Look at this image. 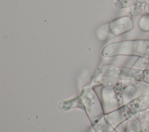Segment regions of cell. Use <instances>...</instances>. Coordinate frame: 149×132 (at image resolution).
Returning a JSON list of instances; mask_svg holds the SVG:
<instances>
[{"label": "cell", "instance_id": "19", "mask_svg": "<svg viewBox=\"0 0 149 132\" xmlns=\"http://www.w3.org/2000/svg\"><path fill=\"white\" fill-rule=\"evenodd\" d=\"M116 132H118V131H116Z\"/></svg>", "mask_w": 149, "mask_h": 132}, {"label": "cell", "instance_id": "12", "mask_svg": "<svg viewBox=\"0 0 149 132\" xmlns=\"http://www.w3.org/2000/svg\"><path fill=\"white\" fill-rule=\"evenodd\" d=\"M142 132H149V109L138 113Z\"/></svg>", "mask_w": 149, "mask_h": 132}, {"label": "cell", "instance_id": "1", "mask_svg": "<svg viewBox=\"0 0 149 132\" xmlns=\"http://www.w3.org/2000/svg\"><path fill=\"white\" fill-rule=\"evenodd\" d=\"M101 54L107 58L117 56L149 57V39H131L112 42L102 49Z\"/></svg>", "mask_w": 149, "mask_h": 132}, {"label": "cell", "instance_id": "4", "mask_svg": "<svg viewBox=\"0 0 149 132\" xmlns=\"http://www.w3.org/2000/svg\"><path fill=\"white\" fill-rule=\"evenodd\" d=\"M134 25V21L132 17L123 16L100 27L97 35L101 41H105L111 36H119L131 31L133 29Z\"/></svg>", "mask_w": 149, "mask_h": 132}, {"label": "cell", "instance_id": "5", "mask_svg": "<svg viewBox=\"0 0 149 132\" xmlns=\"http://www.w3.org/2000/svg\"><path fill=\"white\" fill-rule=\"evenodd\" d=\"M149 94V84L142 81L127 80L122 93L123 105L142 96Z\"/></svg>", "mask_w": 149, "mask_h": 132}, {"label": "cell", "instance_id": "7", "mask_svg": "<svg viewBox=\"0 0 149 132\" xmlns=\"http://www.w3.org/2000/svg\"><path fill=\"white\" fill-rule=\"evenodd\" d=\"M133 115L126 106L123 105L111 113L105 115V117L110 124L115 129L129 119Z\"/></svg>", "mask_w": 149, "mask_h": 132}, {"label": "cell", "instance_id": "10", "mask_svg": "<svg viewBox=\"0 0 149 132\" xmlns=\"http://www.w3.org/2000/svg\"><path fill=\"white\" fill-rule=\"evenodd\" d=\"M79 108L84 111V105L80 95L64 100L60 105V109L64 111L71 109Z\"/></svg>", "mask_w": 149, "mask_h": 132}, {"label": "cell", "instance_id": "11", "mask_svg": "<svg viewBox=\"0 0 149 132\" xmlns=\"http://www.w3.org/2000/svg\"><path fill=\"white\" fill-rule=\"evenodd\" d=\"M92 127L95 132H116V129L107 121L105 116L92 125Z\"/></svg>", "mask_w": 149, "mask_h": 132}, {"label": "cell", "instance_id": "14", "mask_svg": "<svg viewBox=\"0 0 149 132\" xmlns=\"http://www.w3.org/2000/svg\"><path fill=\"white\" fill-rule=\"evenodd\" d=\"M138 25L141 31L149 32V14L145 13V14L139 19Z\"/></svg>", "mask_w": 149, "mask_h": 132}, {"label": "cell", "instance_id": "3", "mask_svg": "<svg viewBox=\"0 0 149 132\" xmlns=\"http://www.w3.org/2000/svg\"><path fill=\"white\" fill-rule=\"evenodd\" d=\"M97 74L119 80L142 81L144 70L127 66H119L113 64L100 66Z\"/></svg>", "mask_w": 149, "mask_h": 132}, {"label": "cell", "instance_id": "17", "mask_svg": "<svg viewBox=\"0 0 149 132\" xmlns=\"http://www.w3.org/2000/svg\"><path fill=\"white\" fill-rule=\"evenodd\" d=\"M143 12H144L146 13L149 14V3L146 4L143 8Z\"/></svg>", "mask_w": 149, "mask_h": 132}, {"label": "cell", "instance_id": "16", "mask_svg": "<svg viewBox=\"0 0 149 132\" xmlns=\"http://www.w3.org/2000/svg\"><path fill=\"white\" fill-rule=\"evenodd\" d=\"M137 6H141L144 8V6L149 3V0H134Z\"/></svg>", "mask_w": 149, "mask_h": 132}, {"label": "cell", "instance_id": "2", "mask_svg": "<svg viewBox=\"0 0 149 132\" xmlns=\"http://www.w3.org/2000/svg\"><path fill=\"white\" fill-rule=\"evenodd\" d=\"M80 96L84 105V111L91 125H93L105 116L101 100L91 86L84 87Z\"/></svg>", "mask_w": 149, "mask_h": 132}, {"label": "cell", "instance_id": "15", "mask_svg": "<svg viewBox=\"0 0 149 132\" xmlns=\"http://www.w3.org/2000/svg\"><path fill=\"white\" fill-rule=\"evenodd\" d=\"M142 82L149 84V69L144 70V75Z\"/></svg>", "mask_w": 149, "mask_h": 132}, {"label": "cell", "instance_id": "13", "mask_svg": "<svg viewBox=\"0 0 149 132\" xmlns=\"http://www.w3.org/2000/svg\"><path fill=\"white\" fill-rule=\"evenodd\" d=\"M132 67L143 70L149 69V57H138Z\"/></svg>", "mask_w": 149, "mask_h": 132}, {"label": "cell", "instance_id": "8", "mask_svg": "<svg viewBox=\"0 0 149 132\" xmlns=\"http://www.w3.org/2000/svg\"><path fill=\"white\" fill-rule=\"evenodd\" d=\"M132 113L134 115L149 109L148 95L142 96L134 98L126 104Z\"/></svg>", "mask_w": 149, "mask_h": 132}, {"label": "cell", "instance_id": "6", "mask_svg": "<svg viewBox=\"0 0 149 132\" xmlns=\"http://www.w3.org/2000/svg\"><path fill=\"white\" fill-rule=\"evenodd\" d=\"M101 101L105 115L122 106L118 100L114 87L102 86L101 91Z\"/></svg>", "mask_w": 149, "mask_h": 132}, {"label": "cell", "instance_id": "18", "mask_svg": "<svg viewBox=\"0 0 149 132\" xmlns=\"http://www.w3.org/2000/svg\"><path fill=\"white\" fill-rule=\"evenodd\" d=\"M148 96H149V94H148Z\"/></svg>", "mask_w": 149, "mask_h": 132}, {"label": "cell", "instance_id": "9", "mask_svg": "<svg viewBox=\"0 0 149 132\" xmlns=\"http://www.w3.org/2000/svg\"><path fill=\"white\" fill-rule=\"evenodd\" d=\"M115 129L118 132H142L138 113L133 115Z\"/></svg>", "mask_w": 149, "mask_h": 132}]
</instances>
